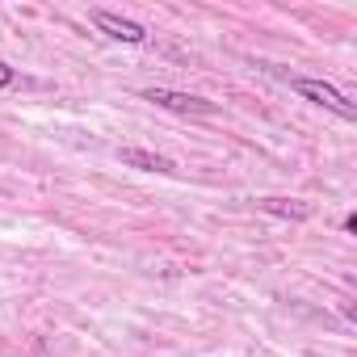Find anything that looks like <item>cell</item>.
<instances>
[{
    "label": "cell",
    "mask_w": 357,
    "mask_h": 357,
    "mask_svg": "<svg viewBox=\"0 0 357 357\" xmlns=\"http://www.w3.org/2000/svg\"><path fill=\"white\" fill-rule=\"evenodd\" d=\"M290 89H294L298 97H307V101H315V105L332 109V114H336V118H344V122H353V118H357V105H353L344 93H336L332 84H324V80H307V76H298V80H290Z\"/></svg>",
    "instance_id": "1"
},
{
    "label": "cell",
    "mask_w": 357,
    "mask_h": 357,
    "mask_svg": "<svg viewBox=\"0 0 357 357\" xmlns=\"http://www.w3.org/2000/svg\"><path fill=\"white\" fill-rule=\"evenodd\" d=\"M143 101L172 109V114H215V101L194 97V93H176V89H143Z\"/></svg>",
    "instance_id": "2"
},
{
    "label": "cell",
    "mask_w": 357,
    "mask_h": 357,
    "mask_svg": "<svg viewBox=\"0 0 357 357\" xmlns=\"http://www.w3.org/2000/svg\"><path fill=\"white\" fill-rule=\"evenodd\" d=\"M93 26H97L101 34H109L114 43H126V47H139V43H147V30H143L139 22H130V17H118V13H109V9H93Z\"/></svg>",
    "instance_id": "3"
},
{
    "label": "cell",
    "mask_w": 357,
    "mask_h": 357,
    "mask_svg": "<svg viewBox=\"0 0 357 357\" xmlns=\"http://www.w3.org/2000/svg\"><path fill=\"white\" fill-rule=\"evenodd\" d=\"M118 160L126 168H143V172H176V164L168 155H155V151H143V147H122Z\"/></svg>",
    "instance_id": "4"
},
{
    "label": "cell",
    "mask_w": 357,
    "mask_h": 357,
    "mask_svg": "<svg viewBox=\"0 0 357 357\" xmlns=\"http://www.w3.org/2000/svg\"><path fill=\"white\" fill-rule=\"evenodd\" d=\"M269 215H290V219H307L311 215V206H294V202H286V198H265L261 202Z\"/></svg>",
    "instance_id": "5"
},
{
    "label": "cell",
    "mask_w": 357,
    "mask_h": 357,
    "mask_svg": "<svg viewBox=\"0 0 357 357\" xmlns=\"http://www.w3.org/2000/svg\"><path fill=\"white\" fill-rule=\"evenodd\" d=\"M13 80H17V72H13V68H9L5 59H0V89H9Z\"/></svg>",
    "instance_id": "6"
}]
</instances>
